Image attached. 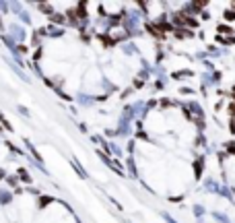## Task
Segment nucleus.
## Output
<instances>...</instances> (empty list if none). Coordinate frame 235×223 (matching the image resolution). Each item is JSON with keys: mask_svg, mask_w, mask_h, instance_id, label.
<instances>
[{"mask_svg": "<svg viewBox=\"0 0 235 223\" xmlns=\"http://www.w3.org/2000/svg\"><path fill=\"white\" fill-rule=\"evenodd\" d=\"M225 19H227V21H233V19H235V13H233V10H227V13H225Z\"/></svg>", "mask_w": 235, "mask_h": 223, "instance_id": "1", "label": "nucleus"}]
</instances>
